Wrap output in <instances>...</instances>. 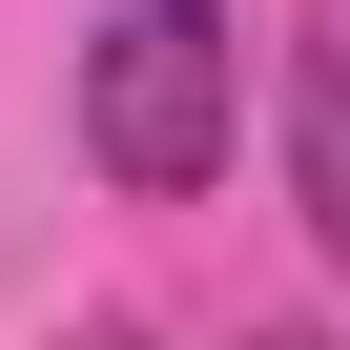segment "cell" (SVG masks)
Instances as JSON below:
<instances>
[{
	"label": "cell",
	"instance_id": "obj_1",
	"mask_svg": "<svg viewBox=\"0 0 350 350\" xmlns=\"http://www.w3.org/2000/svg\"><path fill=\"white\" fill-rule=\"evenodd\" d=\"M227 124H247V83H227V0H124V21L83 42V165L103 186H227Z\"/></svg>",
	"mask_w": 350,
	"mask_h": 350
},
{
	"label": "cell",
	"instance_id": "obj_3",
	"mask_svg": "<svg viewBox=\"0 0 350 350\" xmlns=\"http://www.w3.org/2000/svg\"><path fill=\"white\" fill-rule=\"evenodd\" d=\"M62 350H144V329H62Z\"/></svg>",
	"mask_w": 350,
	"mask_h": 350
},
{
	"label": "cell",
	"instance_id": "obj_4",
	"mask_svg": "<svg viewBox=\"0 0 350 350\" xmlns=\"http://www.w3.org/2000/svg\"><path fill=\"white\" fill-rule=\"evenodd\" d=\"M247 350H329V329H247Z\"/></svg>",
	"mask_w": 350,
	"mask_h": 350
},
{
	"label": "cell",
	"instance_id": "obj_2",
	"mask_svg": "<svg viewBox=\"0 0 350 350\" xmlns=\"http://www.w3.org/2000/svg\"><path fill=\"white\" fill-rule=\"evenodd\" d=\"M288 186H309V247H350V21L288 42Z\"/></svg>",
	"mask_w": 350,
	"mask_h": 350
}]
</instances>
